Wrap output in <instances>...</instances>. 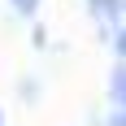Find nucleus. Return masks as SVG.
<instances>
[{
  "label": "nucleus",
  "mask_w": 126,
  "mask_h": 126,
  "mask_svg": "<svg viewBox=\"0 0 126 126\" xmlns=\"http://www.w3.org/2000/svg\"><path fill=\"white\" fill-rule=\"evenodd\" d=\"M113 100H117V104H126V65L113 74Z\"/></svg>",
  "instance_id": "nucleus-1"
},
{
  "label": "nucleus",
  "mask_w": 126,
  "mask_h": 126,
  "mask_svg": "<svg viewBox=\"0 0 126 126\" xmlns=\"http://www.w3.org/2000/svg\"><path fill=\"white\" fill-rule=\"evenodd\" d=\"M13 4H17L22 13H35V0H13Z\"/></svg>",
  "instance_id": "nucleus-2"
},
{
  "label": "nucleus",
  "mask_w": 126,
  "mask_h": 126,
  "mask_svg": "<svg viewBox=\"0 0 126 126\" xmlns=\"http://www.w3.org/2000/svg\"><path fill=\"white\" fill-rule=\"evenodd\" d=\"M117 52H122V61H126V31L117 35Z\"/></svg>",
  "instance_id": "nucleus-3"
}]
</instances>
